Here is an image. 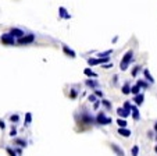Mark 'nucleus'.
Wrapping results in <instances>:
<instances>
[{
	"mask_svg": "<svg viewBox=\"0 0 157 156\" xmlns=\"http://www.w3.org/2000/svg\"><path fill=\"white\" fill-rule=\"evenodd\" d=\"M132 60H133V50H128L125 55L122 56V60L119 63V70H121V71H125Z\"/></svg>",
	"mask_w": 157,
	"mask_h": 156,
	"instance_id": "f257e3e1",
	"label": "nucleus"
},
{
	"mask_svg": "<svg viewBox=\"0 0 157 156\" xmlns=\"http://www.w3.org/2000/svg\"><path fill=\"white\" fill-rule=\"evenodd\" d=\"M96 123L100 125H108L113 123V120H111V117H108V116H106V113L104 112H100L97 116H96Z\"/></svg>",
	"mask_w": 157,
	"mask_h": 156,
	"instance_id": "f03ea898",
	"label": "nucleus"
},
{
	"mask_svg": "<svg viewBox=\"0 0 157 156\" xmlns=\"http://www.w3.org/2000/svg\"><path fill=\"white\" fill-rule=\"evenodd\" d=\"M81 123H83V124H97L96 123V117H93L92 114H89L88 112L81 113Z\"/></svg>",
	"mask_w": 157,
	"mask_h": 156,
	"instance_id": "7ed1b4c3",
	"label": "nucleus"
},
{
	"mask_svg": "<svg viewBox=\"0 0 157 156\" xmlns=\"http://www.w3.org/2000/svg\"><path fill=\"white\" fill-rule=\"evenodd\" d=\"M0 42L3 45H10V46L17 43V42H15V38H14L10 32H8V34H3V35L0 36Z\"/></svg>",
	"mask_w": 157,
	"mask_h": 156,
	"instance_id": "20e7f679",
	"label": "nucleus"
},
{
	"mask_svg": "<svg viewBox=\"0 0 157 156\" xmlns=\"http://www.w3.org/2000/svg\"><path fill=\"white\" fill-rule=\"evenodd\" d=\"M33 41H35V35H33V34H28V35H24V36L18 38L17 43L18 45H29V43H32Z\"/></svg>",
	"mask_w": 157,
	"mask_h": 156,
	"instance_id": "39448f33",
	"label": "nucleus"
},
{
	"mask_svg": "<svg viewBox=\"0 0 157 156\" xmlns=\"http://www.w3.org/2000/svg\"><path fill=\"white\" fill-rule=\"evenodd\" d=\"M132 113V109H126V107H118L117 109V114H118V117H122V119H126V117H129Z\"/></svg>",
	"mask_w": 157,
	"mask_h": 156,
	"instance_id": "423d86ee",
	"label": "nucleus"
},
{
	"mask_svg": "<svg viewBox=\"0 0 157 156\" xmlns=\"http://www.w3.org/2000/svg\"><path fill=\"white\" fill-rule=\"evenodd\" d=\"M58 15H60V18H63V20H69L71 18V14H69L64 7H60V8H58Z\"/></svg>",
	"mask_w": 157,
	"mask_h": 156,
	"instance_id": "0eeeda50",
	"label": "nucleus"
},
{
	"mask_svg": "<svg viewBox=\"0 0 157 156\" xmlns=\"http://www.w3.org/2000/svg\"><path fill=\"white\" fill-rule=\"evenodd\" d=\"M63 52H64V53H65V55H67L68 57H71V59H75V57H76V53H75V52H74L72 49H69L67 45H63Z\"/></svg>",
	"mask_w": 157,
	"mask_h": 156,
	"instance_id": "6e6552de",
	"label": "nucleus"
},
{
	"mask_svg": "<svg viewBox=\"0 0 157 156\" xmlns=\"http://www.w3.org/2000/svg\"><path fill=\"white\" fill-rule=\"evenodd\" d=\"M10 34H11V35H13L14 38H17V39L25 35V34H24V31H22V29H19V28H11Z\"/></svg>",
	"mask_w": 157,
	"mask_h": 156,
	"instance_id": "1a4fd4ad",
	"label": "nucleus"
},
{
	"mask_svg": "<svg viewBox=\"0 0 157 156\" xmlns=\"http://www.w3.org/2000/svg\"><path fill=\"white\" fill-rule=\"evenodd\" d=\"M131 116H132V119L135 120V121H138V120L140 119V113H139L138 106H133V105H132V113H131Z\"/></svg>",
	"mask_w": 157,
	"mask_h": 156,
	"instance_id": "9d476101",
	"label": "nucleus"
},
{
	"mask_svg": "<svg viewBox=\"0 0 157 156\" xmlns=\"http://www.w3.org/2000/svg\"><path fill=\"white\" fill-rule=\"evenodd\" d=\"M110 148L114 150V153H115L117 156H124V150L121 149L117 144H110Z\"/></svg>",
	"mask_w": 157,
	"mask_h": 156,
	"instance_id": "9b49d317",
	"label": "nucleus"
},
{
	"mask_svg": "<svg viewBox=\"0 0 157 156\" xmlns=\"http://www.w3.org/2000/svg\"><path fill=\"white\" fill-rule=\"evenodd\" d=\"M88 64L90 66V67H93V66H99V64H101L100 57H90V59H88Z\"/></svg>",
	"mask_w": 157,
	"mask_h": 156,
	"instance_id": "f8f14e48",
	"label": "nucleus"
},
{
	"mask_svg": "<svg viewBox=\"0 0 157 156\" xmlns=\"http://www.w3.org/2000/svg\"><path fill=\"white\" fill-rule=\"evenodd\" d=\"M143 100H144V95L143 94L135 95V98H133V102H135V105H136V106H140V105L143 103Z\"/></svg>",
	"mask_w": 157,
	"mask_h": 156,
	"instance_id": "ddd939ff",
	"label": "nucleus"
},
{
	"mask_svg": "<svg viewBox=\"0 0 157 156\" xmlns=\"http://www.w3.org/2000/svg\"><path fill=\"white\" fill-rule=\"evenodd\" d=\"M85 85L89 88H92V89H96V88L99 87V82L96 81V80H90V78H89V80L85 81Z\"/></svg>",
	"mask_w": 157,
	"mask_h": 156,
	"instance_id": "4468645a",
	"label": "nucleus"
},
{
	"mask_svg": "<svg viewBox=\"0 0 157 156\" xmlns=\"http://www.w3.org/2000/svg\"><path fill=\"white\" fill-rule=\"evenodd\" d=\"M118 134L121 135V137H125V138H128L129 135H131V131L126 128V127H119L118 128Z\"/></svg>",
	"mask_w": 157,
	"mask_h": 156,
	"instance_id": "2eb2a0df",
	"label": "nucleus"
},
{
	"mask_svg": "<svg viewBox=\"0 0 157 156\" xmlns=\"http://www.w3.org/2000/svg\"><path fill=\"white\" fill-rule=\"evenodd\" d=\"M143 74H144V78H146V80H147L149 82H150V84H154V78L151 77V74H150V71H149V70L144 69V70H143Z\"/></svg>",
	"mask_w": 157,
	"mask_h": 156,
	"instance_id": "dca6fc26",
	"label": "nucleus"
},
{
	"mask_svg": "<svg viewBox=\"0 0 157 156\" xmlns=\"http://www.w3.org/2000/svg\"><path fill=\"white\" fill-rule=\"evenodd\" d=\"M121 92L124 95H129L131 94V85H129L128 82H125V84L122 85V88H121Z\"/></svg>",
	"mask_w": 157,
	"mask_h": 156,
	"instance_id": "f3484780",
	"label": "nucleus"
},
{
	"mask_svg": "<svg viewBox=\"0 0 157 156\" xmlns=\"http://www.w3.org/2000/svg\"><path fill=\"white\" fill-rule=\"evenodd\" d=\"M83 74L86 75V77H89V78H92V77H93V78H96V77H97V74H96L94 71H92V70L89 69V67L83 70Z\"/></svg>",
	"mask_w": 157,
	"mask_h": 156,
	"instance_id": "a211bd4d",
	"label": "nucleus"
},
{
	"mask_svg": "<svg viewBox=\"0 0 157 156\" xmlns=\"http://www.w3.org/2000/svg\"><path fill=\"white\" fill-rule=\"evenodd\" d=\"M136 84H138L140 88H143V89H149V87H150V82H146V81H143V80H139Z\"/></svg>",
	"mask_w": 157,
	"mask_h": 156,
	"instance_id": "6ab92c4d",
	"label": "nucleus"
},
{
	"mask_svg": "<svg viewBox=\"0 0 157 156\" xmlns=\"http://www.w3.org/2000/svg\"><path fill=\"white\" fill-rule=\"evenodd\" d=\"M14 144H15V145H19L21 148H25V146H26V141L21 139V138H17V139H14Z\"/></svg>",
	"mask_w": 157,
	"mask_h": 156,
	"instance_id": "aec40b11",
	"label": "nucleus"
},
{
	"mask_svg": "<svg viewBox=\"0 0 157 156\" xmlns=\"http://www.w3.org/2000/svg\"><path fill=\"white\" fill-rule=\"evenodd\" d=\"M131 94H132V95H138V94H140V87H139L138 84H135L133 87H131Z\"/></svg>",
	"mask_w": 157,
	"mask_h": 156,
	"instance_id": "412c9836",
	"label": "nucleus"
},
{
	"mask_svg": "<svg viewBox=\"0 0 157 156\" xmlns=\"http://www.w3.org/2000/svg\"><path fill=\"white\" fill-rule=\"evenodd\" d=\"M32 123V113H26L25 114V123H24V124H25V127H28V125L31 124Z\"/></svg>",
	"mask_w": 157,
	"mask_h": 156,
	"instance_id": "4be33fe9",
	"label": "nucleus"
},
{
	"mask_svg": "<svg viewBox=\"0 0 157 156\" xmlns=\"http://www.w3.org/2000/svg\"><path fill=\"white\" fill-rule=\"evenodd\" d=\"M140 70H142V67H140V66H135V67L132 69V73H131L132 77H136V75L140 73Z\"/></svg>",
	"mask_w": 157,
	"mask_h": 156,
	"instance_id": "5701e85b",
	"label": "nucleus"
},
{
	"mask_svg": "<svg viewBox=\"0 0 157 156\" xmlns=\"http://www.w3.org/2000/svg\"><path fill=\"white\" fill-rule=\"evenodd\" d=\"M6 152L8 153V156H17L18 153H17V150L13 149V148H10V146H7L6 148Z\"/></svg>",
	"mask_w": 157,
	"mask_h": 156,
	"instance_id": "b1692460",
	"label": "nucleus"
},
{
	"mask_svg": "<svg viewBox=\"0 0 157 156\" xmlns=\"http://www.w3.org/2000/svg\"><path fill=\"white\" fill-rule=\"evenodd\" d=\"M101 105H103V106L106 107L107 110H110V109H111V102H110V100H106V99H101Z\"/></svg>",
	"mask_w": 157,
	"mask_h": 156,
	"instance_id": "393cba45",
	"label": "nucleus"
},
{
	"mask_svg": "<svg viewBox=\"0 0 157 156\" xmlns=\"http://www.w3.org/2000/svg\"><path fill=\"white\" fill-rule=\"evenodd\" d=\"M131 155L132 156H138L139 155V146H138V145H133V146H132Z\"/></svg>",
	"mask_w": 157,
	"mask_h": 156,
	"instance_id": "a878e982",
	"label": "nucleus"
},
{
	"mask_svg": "<svg viewBox=\"0 0 157 156\" xmlns=\"http://www.w3.org/2000/svg\"><path fill=\"white\" fill-rule=\"evenodd\" d=\"M113 53V50L110 49V50H106V52H101V53H97V57H107V56H110Z\"/></svg>",
	"mask_w": 157,
	"mask_h": 156,
	"instance_id": "bb28decb",
	"label": "nucleus"
},
{
	"mask_svg": "<svg viewBox=\"0 0 157 156\" xmlns=\"http://www.w3.org/2000/svg\"><path fill=\"white\" fill-rule=\"evenodd\" d=\"M117 124L119 125V127H126V119H122V117H119L118 120H117Z\"/></svg>",
	"mask_w": 157,
	"mask_h": 156,
	"instance_id": "cd10ccee",
	"label": "nucleus"
},
{
	"mask_svg": "<svg viewBox=\"0 0 157 156\" xmlns=\"http://www.w3.org/2000/svg\"><path fill=\"white\" fill-rule=\"evenodd\" d=\"M10 121H11V123H18L19 116L18 114H11V116H10Z\"/></svg>",
	"mask_w": 157,
	"mask_h": 156,
	"instance_id": "c85d7f7f",
	"label": "nucleus"
},
{
	"mask_svg": "<svg viewBox=\"0 0 157 156\" xmlns=\"http://www.w3.org/2000/svg\"><path fill=\"white\" fill-rule=\"evenodd\" d=\"M76 96H78V92H76V89H71V91H69V98H71V99H75Z\"/></svg>",
	"mask_w": 157,
	"mask_h": 156,
	"instance_id": "c756f323",
	"label": "nucleus"
},
{
	"mask_svg": "<svg viewBox=\"0 0 157 156\" xmlns=\"http://www.w3.org/2000/svg\"><path fill=\"white\" fill-rule=\"evenodd\" d=\"M88 100H89V102H92V103H94V102L97 100V96H96V95H94V94L89 95V96H88Z\"/></svg>",
	"mask_w": 157,
	"mask_h": 156,
	"instance_id": "7c9ffc66",
	"label": "nucleus"
},
{
	"mask_svg": "<svg viewBox=\"0 0 157 156\" xmlns=\"http://www.w3.org/2000/svg\"><path fill=\"white\" fill-rule=\"evenodd\" d=\"M100 103H101V100H96V102L93 103V110H97L99 106H100Z\"/></svg>",
	"mask_w": 157,
	"mask_h": 156,
	"instance_id": "2f4dec72",
	"label": "nucleus"
},
{
	"mask_svg": "<svg viewBox=\"0 0 157 156\" xmlns=\"http://www.w3.org/2000/svg\"><path fill=\"white\" fill-rule=\"evenodd\" d=\"M94 95H96L97 98H103V92L99 91V89H94Z\"/></svg>",
	"mask_w": 157,
	"mask_h": 156,
	"instance_id": "473e14b6",
	"label": "nucleus"
},
{
	"mask_svg": "<svg viewBox=\"0 0 157 156\" xmlns=\"http://www.w3.org/2000/svg\"><path fill=\"white\" fill-rule=\"evenodd\" d=\"M101 66H103V69H111V67H113V64H111V63H106V64H101Z\"/></svg>",
	"mask_w": 157,
	"mask_h": 156,
	"instance_id": "72a5a7b5",
	"label": "nucleus"
},
{
	"mask_svg": "<svg viewBox=\"0 0 157 156\" xmlns=\"http://www.w3.org/2000/svg\"><path fill=\"white\" fill-rule=\"evenodd\" d=\"M124 107H126V109H132V105H131V102H128V100H126L125 103H124Z\"/></svg>",
	"mask_w": 157,
	"mask_h": 156,
	"instance_id": "f704fd0d",
	"label": "nucleus"
},
{
	"mask_svg": "<svg viewBox=\"0 0 157 156\" xmlns=\"http://www.w3.org/2000/svg\"><path fill=\"white\" fill-rule=\"evenodd\" d=\"M15 135H17V130H15V128H13V130L10 131V137H15Z\"/></svg>",
	"mask_w": 157,
	"mask_h": 156,
	"instance_id": "c9c22d12",
	"label": "nucleus"
},
{
	"mask_svg": "<svg viewBox=\"0 0 157 156\" xmlns=\"http://www.w3.org/2000/svg\"><path fill=\"white\" fill-rule=\"evenodd\" d=\"M0 128H1V130H4V128H6V124H4V121H3L1 119H0Z\"/></svg>",
	"mask_w": 157,
	"mask_h": 156,
	"instance_id": "e433bc0d",
	"label": "nucleus"
},
{
	"mask_svg": "<svg viewBox=\"0 0 157 156\" xmlns=\"http://www.w3.org/2000/svg\"><path fill=\"white\" fill-rule=\"evenodd\" d=\"M113 82H114V85L118 82V75H114V77H113Z\"/></svg>",
	"mask_w": 157,
	"mask_h": 156,
	"instance_id": "4c0bfd02",
	"label": "nucleus"
},
{
	"mask_svg": "<svg viewBox=\"0 0 157 156\" xmlns=\"http://www.w3.org/2000/svg\"><path fill=\"white\" fill-rule=\"evenodd\" d=\"M154 131H156V135H154V139L157 141V121L154 123Z\"/></svg>",
	"mask_w": 157,
	"mask_h": 156,
	"instance_id": "58836bf2",
	"label": "nucleus"
},
{
	"mask_svg": "<svg viewBox=\"0 0 157 156\" xmlns=\"http://www.w3.org/2000/svg\"><path fill=\"white\" fill-rule=\"evenodd\" d=\"M147 137H149V138H154V137H153V131H147Z\"/></svg>",
	"mask_w": 157,
	"mask_h": 156,
	"instance_id": "ea45409f",
	"label": "nucleus"
},
{
	"mask_svg": "<svg viewBox=\"0 0 157 156\" xmlns=\"http://www.w3.org/2000/svg\"><path fill=\"white\" fill-rule=\"evenodd\" d=\"M17 153H18V155H22V149H21V148H17Z\"/></svg>",
	"mask_w": 157,
	"mask_h": 156,
	"instance_id": "a19ab883",
	"label": "nucleus"
},
{
	"mask_svg": "<svg viewBox=\"0 0 157 156\" xmlns=\"http://www.w3.org/2000/svg\"><path fill=\"white\" fill-rule=\"evenodd\" d=\"M117 41H118V36H115V38H113V41H111V42H113V43H115V42H117Z\"/></svg>",
	"mask_w": 157,
	"mask_h": 156,
	"instance_id": "79ce46f5",
	"label": "nucleus"
},
{
	"mask_svg": "<svg viewBox=\"0 0 157 156\" xmlns=\"http://www.w3.org/2000/svg\"><path fill=\"white\" fill-rule=\"evenodd\" d=\"M154 152H156V153H157V145H156V146H154Z\"/></svg>",
	"mask_w": 157,
	"mask_h": 156,
	"instance_id": "37998d69",
	"label": "nucleus"
}]
</instances>
